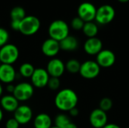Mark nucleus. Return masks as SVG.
Here are the masks:
<instances>
[{"label": "nucleus", "mask_w": 129, "mask_h": 128, "mask_svg": "<svg viewBox=\"0 0 129 128\" xmlns=\"http://www.w3.org/2000/svg\"><path fill=\"white\" fill-rule=\"evenodd\" d=\"M79 99L76 93L70 88H64L57 92L54 98L55 106L62 112H70L76 107Z\"/></svg>", "instance_id": "1"}, {"label": "nucleus", "mask_w": 129, "mask_h": 128, "mask_svg": "<svg viewBox=\"0 0 129 128\" xmlns=\"http://www.w3.org/2000/svg\"><path fill=\"white\" fill-rule=\"evenodd\" d=\"M48 31L51 38L60 42L69 35L70 29L68 24L64 20H56L49 25Z\"/></svg>", "instance_id": "2"}, {"label": "nucleus", "mask_w": 129, "mask_h": 128, "mask_svg": "<svg viewBox=\"0 0 129 128\" xmlns=\"http://www.w3.org/2000/svg\"><path fill=\"white\" fill-rule=\"evenodd\" d=\"M39 19L33 15H26L20 23L19 32L23 35L30 36L35 35L40 29Z\"/></svg>", "instance_id": "3"}, {"label": "nucleus", "mask_w": 129, "mask_h": 128, "mask_svg": "<svg viewBox=\"0 0 129 128\" xmlns=\"http://www.w3.org/2000/svg\"><path fill=\"white\" fill-rule=\"evenodd\" d=\"M19 56V49L14 44L8 43L0 48V62L3 64L13 65L17 61Z\"/></svg>", "instance_id": "4"}, {"label": "nucleus", "mask_w": 129, "mask_h": 128, "mask_svg": "<svg viewBox=\"0 0 129 128\" xmlns=\"http://www.w3.org/2000/svg\"><path fill=\"white\" fill-rule=\"evenodd\" d=\"M19 102H25L32 98L34 94V87L29 82H20L15 85L12 94Z\"/></svg>", "instance_id": "5"}, {"label": "nucleus", "mask_w": 129, "mask_h": 128, "mask_svg": "<svg viewBox=\"0 0 129 128\" xmlns=\"http://www.w3.org/2000/svg\"><path fill=\"white\" fill-rule=\"evenodd\" d=\"M101 72V67L96 61L86 60L81 64L79 74L86 79H94L97 78Z\"/></svg>", "instance_id": "6"}, {"label": "nucleus", "mask_w": 129, "mask_h": 128, "mask_svg": "<svg viewBox=\"0 0 129 128\" xmlns=\"http://www.w3.org/2000/svg\"><path fill=\"white\" fill-rule=\"evenodd\" d=\"M116 11L113 6L104 5L97 9L95 20L101 25L108 24L113 21L115 17Z\"/></svg>", "instance_id": "7"}, {"label": "nucleus", "mask_w": 129, "mask_h": 128, "mask_svg": "<svg viewBox=\"0 0 129 128\" xmlns=\"http://www.w3.org/2000/svg\"><path fill=\"white\" fill-rule=\"evenodd\" d=\"M50 75L48 73L46 69L43 68H36L33 74L32 75L31 84L34 88H43L48 85Z\"/></svg>", "instance_id": "8"}, {"label": "nucleus", "mask_w": 129, "mask_h": 128, "mask_svg": "<svg viewBox=\"0 0 129 128\" xmlns=\"http://www.w3.org/2000/svg\"><path fill=\"white\" fill-rule=\"evenodd\" d=\"M97 8L91 2H83L78 8V17L85 23L95 20Z\"/></svg>", "instance_id": "9"}, {"label": "nucleus", "mask_w": 129, "mask_h": 128, "mask_svg": "<svg viewBox=\"0 0 129 128\" xmlns=\"http://www.w3.org/2000/svg\"><path fill=\"white\" fill-rule=\"evenodd\" d=\"M46 70L50 77L60 78V77L63 75L66 70L65 63L59 58H51L47 64Z\"/></svg>", "instance_id": "10"}, {"label": "nucleus", "mask_w": 129, "mask_h": 128, "mask_svg": "<svg viewBox=\"0 0 129 128\" xmlns=\"http://www.w3.org/2000/svg\"><path fill=\"white\" fill-rule=\"evenodd\" d=\"M115 54L109 49H103L96 55V62L101 68H109L114 65L116 62Z\"/></svg>", "instance_id": "11"}, {"label": "nucleus", "mask_w": 129, "mask_h": 128, "mask_svg": "<svg viewBox=\"0 0 129 128\" xmlns=\"http://www.w3.org/2000/svg\"><path fill=\"white\" fill-rule=\"evenodd\" d=\"M107 121V112L99 108L94 109L89 115V122L94 128H103L108 124Z\"/></svg>", "instance_id": "12"}, {"label": "nucleus", "mask_w": 129, "mask_h": 128, "mask_svg": "<svg viewBox=\"0 0 129 128\" xmlns=\"http://www.w3.org/2000/svg\"><path fill=\"white\" fill-rule=\"evenodd\" d=\"M14 118L20 124H26L33 118V110L27 105H20L14 112Z\"/></svg>", "instance_id": "13"}, {"label": "nucleus", "mask_w": 129, "mask_h": 128, "mask_svg": "<svg viewBox=\"0 0 129 128\" xmlns=\"http://www.w3.org/2000/svg\"><path fill=\"white\" fill-rule=\"evenodd\" d=\"M41 50L45 56L54 58L56 55L58 54L59 51H60V42L51 38H47L43 41Z\"/></svg>", "instance_id": "14"}, {"label": "nucleus", "mask_w": 129, "mask_h": 128, "mask_svg": "<svg viewBox=\"0 0 129 128\" xmlns=\"http://www.w3.org/2000/svg\"><path fill=\"white\" fill-rule=\"evenodd\" d=\"M17 72L13 66L10 64H3L0 66V82L9 84L15 80Z\"/></svg>", "instance_id": "15"}, {"label": "nucleus", "mask_w": 129, "mask_h": 128, "mask_svg": "<svg viewBox=\"0 0 129 128\" xmlns=\"http://www.w3.org/2000/svg\"><path fill=\"white\" fill-rule=\"evenodd\" d=\"M84 51L89 55H97L103 50V43L97 37L88 38L84 43Z\"/></svg>", "instance_id": "16"}, {"label": "nucleus", "mask_w": 129, "mask_h": 128, "mask_svg": "<svg viewBox=\"0 0 129 128\" xmlns=\"http://www.w3.org/2000/svg\"><path fill=\"white\" fill-rule=\"evenodd\" d=\"M1 108L8 112H14L18 108L19 101L14 97L13 94L4 95L0 99Z\"/></svg>", "instance_id": "17"}, {"label": "nucleus", "mask_w": 129, "mask_h": 128, "mask_svg": "<svg viewBox=\"0 0 129 128\" xmlns=\"http://www.w3.org/2000/svg\"><path fill=\"white\" fill-rule=\"evenodd\" d=\"M33 126L34 128H51L52 127L51 118L46 113H40L34 118Z\"/></svg>", "instance_id": "18"}, {"label": "nucleus", "mask_w": 129, "mask_h": 128, "mask_svg": "<svg viewBox=\"0 0 129 128\" xmlns=\"http://www.w3.org/2000/svg\"><path fill=\"white\" fill-rule=\"evenodd\" d=\"M60 50L64 51H73L79 47V41L75 36L68 35L60 41Z\"/></svg>", "instance_id": "19"}, {"label": "nucleus", "mask_w": 129, "mask_h": 128, "mask_svg": "<svg viewBox=\"0 0 129 128\" xmlns=\"http://www.w3.org/2000/svg\"><path fill=\"white\" fill-rule=\"evenodd\" d=\"M82 32L88 38H94L98 33V27L95 23L93 21L91 22H86L82 29Z\"/></svg>", "instance_id": "20"}, {"label": "nucleus", "mask_w": 129, "mask_h": 128, "mask_svg": "<svg viewBox=\"0 0 129 128\" xmlns=\"http://www.w3.org/2000/svg\"><path fill=\"white\" fill-rule=\"evenodd\" d=\"M26 16V14L24 8L20 6H15L10 11L11 20L21 21Z\"/></svg>", "instance_id": "21"}, {"label": "nucleus", "mask_w": 129, "mask_h": 128, "mask_svg": "<svg viewBox=\"0 0 129 128\" xmlns=\"http://www.w3.org/2000/svg\"><path fill=\"white\" fill-rule=\"evenodd\" d=\"M35 67L33 64L29 63H23L20 66L19 73L23 78H31L32 75L35 71Z\"/></svg>", "instance_id": "22"}, {"label": "nucleus", "mask_w": 129, "mask_h": 128, "mask_svg": "<svg viewBox=\"0 0 129 128\" xmlns=\"http://www.w3.org/2000/svg\"><path fill=\"white\" fill-rule=\"evenodd\" d=\"M81 64L80 62L76 60V59H70L69 60L66 64H65V68L66 70L71 73V74H76V73H79V70L81 68Z\"/></svg>", "instance_id": "23"}, {"label": "nucleus", "mask_w": 129, "mask_h": 128, "mask_svg": "<svg viewBox=\"0 0 129 128\" xmlns=\"http://www.w3.org/2000/svg\"><path fill=\"white\" fill-rule=\"evenodd\" d=\"M71 122L68 115L64 113L58 114L54 119V126L60 128H66V127Z\"/></svg>", "instance_id": "24"}, {"label": "nucleus", "mask_w": 129, "mask_h": 128, "mask_svg": "<svg viewBox=\"0 0 129 128\" xmlns=\"http://www.w3.org/2000/svg\"><path fill=\"white\" fill-rule=\"evenodd\" d=\"M113 107V101L109 97H104L101 100L99 103V109L104 112L110 111Z\"/></svg>", "instance_id": "25"}, {"label": "nucleus", "mask_w": 129, "mask_h": 128, "mask_svg": "<svg viewBox=\"0 0 129 128\" xmlns=\"http://www.w3.org/2000/svg\"><path fill=\"white\" fill-rule=\"evenodd\" d=\"M85 22L79 17H74L71 21V27L75 30H82Z\"/></svg>", "instance_id": "26"}, {"label": "nucleus", "mask_w": 129, "mask_h": 128, "mask_svg": "<svg viewBox=\"0 0 129 128\" xmlns=\"http://www.w3.org/2000/svg\"><path fill=\"white\" fill-rule=\"evenodd\" d=\"M9 40V33L8 32L2 28L0 27V48L8 44V41Z\"/></svg>", "instance_id": "27"}, {"label": "nucleus", "mask_w": 129, "mask_h": 128, "mask_svg": "<svg viewBox=\"0 0 129 128\" xmlns=\"http://www.w3.org/2000/svg\"><path fill=\"white\" fill-rule=\"evenodd\" d=\"M47 86L52 91H57L60 86V78H55V77H50Z\"/></svg>", "instance_id": "28"}, {"label": "nucleus", "mask_w": 129, "mask_h": 128, "mask_svg": "<svg viewBox=\"0 0 129 128\" xmlns=\"http://www.w3.org/2000/svg\"><path fill=\"white\" fill-rule=\"evenodd\" d=\"M20 124L14 118H11L6 121L5 123V128H19Z\"/></svg>", "instance_id": "29"}, {"label": "nucleus", "mask_w": 129, "mask_h": 128, "mask_svg": "<svg viewBox=\"0 0 129 128\" xmlns=\"http://www.w3.org/2000/svg\"><path fill=\"white\" fill-rule=\"evenodd\" d=\"M20 21H17V20H11V28L14 30V31H19V28H20Z\"/></svg>", "instance_id": "30"}, {"label": "nucleus", "mask_w": 129, "mask_h": 128, "mask_svg": "<svg viewBox=\"0 0 129 128\" xmlns=\"http://www.w3.org/2000/svg\"><path fill=\"white\" fill-rule=\"evenodd\" d=\"M14 88H15V85L12 84H9L6 85V91L8 93H9V94H12L14 93Z\"/></svg>", "instance_id": "31"}, {"label": "nucleus", "mask_w": 129, "mask_h": 128, "mask_svg": "<svg viewBox=\"0 0 129 128\" xmlns=\"http://www.w3.org/2000/svg\"><path fill=\"white\" fill-rule=\"evenodd\" d=\"M69 113H70V116H72V117H76V116L79 115V109H78L76 107H75V108L72 109L69 112Z\"/></svg>", "instance_id": "32"}, {"label": "nucleus", "mask_w": 129, "mask_h": 128, "mask_svg": "<svg viewBox=\"0 0 129 128\" xmlns=\"http://www.w3.org/2000/svg\"><path fill=\"white\" fill-rule=\"evenodd\" d=\"M103 128H121L119 125L116 124H107Z\"/></svg>", "instance_id": "33"}, {"label": "nucleus", "mask_w": 129, "mask_h": 128, "mask_svg": "<svg viewBox=\"0 0 129 128\" xmlns=\"http://www.w3.org/2000/svg\"><path fill=\"white\" fill-rule=\"evenodd\" d=\"M66 128H78L77 127V126H76V124H75L74 123H73V122H70L67 127Z\"/></svg>", "instance_id": "34"}, {"label": "nucleus", "mask_w": 129, "mask_h": 128, "mask_svg": "<svg viewBox=\"0 0 129 128\" xmlns=\"http://www.w3.org/2000/svg\"><path fill=\"white\" fill-rule=\"evenodd\" d=\"M3 117H4V114H3V109L0 107V122L2 121L3 119Z\"/></svg>", "instance_id": "35"}, {"label": "nucleus", "mask_w": 129, "mask_h": 128, "mask_svg": "<svg viewBox=\"0 0 129 128\" xmlns=\"http://www.w3.org/2000/svg\"><path fill=\"white\" fill-rule=\"evenodd\" d=\"M3 91H4V89H3V87H2V84L0 83V97H2Z\"/></svg>", "instance_id": "36"}, {"label": "nucleus", "mask_w": 129, "mask_h": 128, "mask_svg": "<svg viewBox=\"0 0 129 128\" xmlns=\"http://www.w3.org/2000/svg\"><path fill=\"white\" fill-rule=\"evenodd\" d=\"M119 2H128L129 0H118Z\"/></svg>", "instance_id": "37"}, {"label": "nucleus", "mask_w": 129, "mask_h": 128, "mask_svg": "<svg viewBox=\"0 0 129 128\" xmlns=\"http://www.w3.org/2000/svg\"><path fill=\"white\" fill-rule=\"evenodd\" d=\"M51 128H60V127H56V126H52Z\"/></svg>", "instance_id": "38"}, {"label": "nucleus", "mask_w": 129, "mask_h": 128, "mask_svg": "<svg viewBox=\"0 0 129 128\" xmlns=\"http://www.w3.org/2000/svg\"><path fill=\"white\" fill-rule=\"evenodd\" d=\"M1 65H2V63H1V62H0V66H1Z\"/></svg>", "instance_id": "39"}, {"label": "nucleus", "mask_w": 129, "mask_h": 128, "mask_svg": "<svg viewBox=\"0 0 129 128\" xmlns=\"http://www.w3.org/2000/svg\"><path fill=\"white\" fill-rule=\"evenodd\" d=\"M128 128H129V127H128Z\"/></svg>", "instance_id": "40"}]
</instances>
